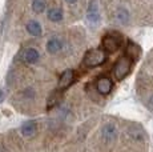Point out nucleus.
I'll return each instance as SVG.
<instances>
[{"instance_id":"10","label":"nucleus","mask_w":153,"mask_h":152,"mask_svg":"<svg viewBox=\"0 0 153 152\" xmlns=\"http://www.w3.org/2000/svg\"><path fill=\"white\" fill-rule=\"evenodd\" d=\"M61 48H63V42L60 39H57V37H53V39L48 40V43H47V51L52 55L57 54Z\"/></svg>"},{"instance_id":"5","label":"nucleus","mask_w":153,"mask_h":152,"mask_svg":"<svg viewBox=\"0 0 153 152\" xmlns=\"http://www.w3.org/2000/svg\"><path fill=\"white\" fill-rule=\"evenodd\" d=\"M101 133H102V139L105 140V143L111 144V143H113L117 137V128L114 124L108 123V124H105L104 127H102Z\"/></svg>"},{"instance_id":"13","label":"nucleus","mask_w":153,"mask_h":152,"mask_svg":"<svg viewBox=\"0 0 153 152\" xmlns=\"http://www.w3.org/2000/svg\"><path fill=\"white\" fill-rule=\"evenodd\" d=\"M36 132V123L35 121H27L22 125V133L24 136H32Z\"/></svg>"},{"instance_id":"14","label":"nucleus","mask_w":153,"mask_h":152,"mask_svg":"<svg viewBox=\"0 0 153 152\" xmlns=\"http://www.w3.org/2000/svg\"><path fill=\"white\" fill-rule=\"evenodd\" d=\"M48 19L51 20V22H55V23L60 22V20L63 19V11L57 7L51 8V10L48 11Z\"/></svg>"},{"instance_id":"8","label":"nucleus","mask_w":153,"mask_h":152,"mask_svg":"<svg viewBox=\"0 0 153 152\" xmlns=\"http://www.w3.org/2000/svg\"><path fill=\"white\" fill-rule=\"evenodd\" d=\"M141 55V48L140 45H137L136 43H128L126 45V49H125V56L129 57L132 61L133 60H137Z\"/></svg>"},{"instance_id":"3","label":"nucleus","mask_w":153,"mask_h":152,"mask_svg":"<svg viewBox=\"0 0 153 152\" xmlns=\"http://www.w3.org/2000/svg\"><path fill=\"white\" fill-rule=\"evenodd\" d=\"M121 45V39H119L114 35H107L102 37V47L108 52H116Z\"/></svg>"},{"instance_id":"16","label":"nucleus","mask_w":153,"mask_h":152,"mask_svg":"<svg viewBox=\"0 0 153 152\" xmlns=\"http://www.w3.org/2000/svg\"><path fill=\"white\" fill-rule=\"evenodd\" d=\"M146 107L149 108V110L153 112V95L152 96H149V99H148V101H146Z\"/></svg>"},{"instance_id":"1","label":"nucleus","mask_w":153,"mask_h":152,"mask_svg":"<svg viewBox=\"0 0 153 152\" xmlns=\"http://www.w3.org/2000/svg\"><path fill=\"white\" fill-rule=\"evenodd\" d=\"M105 60H107V54H105V51L99 48L89 49L84 55V64L87 67H99L104 64Z\"/></svg>"},{"instance_id":"9","label":"nucleus","mask_w":153,"mask_h":152,"mask_svg":"<svg viewBox=\"0 0 153 152\" xmlns=\"http://www.w3.org/2000/svg\"><path fill=\"white\" fill-rule=\"evenodd\" d=\"M39 57H40L39 52H37L35 48L25 49L24 54H23V60H24L25 63H28V64H35L37 60H39Z\"/></svg>"},{"instance_id":"15","label":"nucleus","mask_w":153,"mask_h":152,"mask_svg":"<svg viewBox=\"0 0 153 152\" xmlns=\"http://www.w3.org/2000/svg\"><path fill=\"white\" fill-rule=\"evenodd\" d=\"M45 7H47L45 0H33V3H32V10L36 13H42L45 10Z\"/></svg>"},{"instance_id":"17","label":"nucleus","mask_w":153,"mask_h":152,"mask_svg":"<svg viewBox=\"0 0 153 152\" xmlns=\"http://www.w3.org/2000/svg\"><path fill=\"white\" fill-rule=\"evenodd\" d=\"M4 100V92H3V89H0V103Z\"/></svg>"},{"instance_id":"4","label":"nucleus","mask_w":153,"mask_h":152,"mask_svg":"<svg viewBox=\"0 0 153 152\" xmlns=\"http://www.w3.org/2000/svg\"><path fill=\"white\" fill-rule=\"evenodd\" d=\"M73 80H75V72L72 69H65V71L61 74L60 79H59V89L64 91V89L69 88L72 86Z\"/></svg>"},{"instance_id":"11","label":"nucleus","mask_w":153,"mask_h":152,"mask_svg":"<svg viewBox=\"0 0 153 152\" xmlns=\"http://www.w3.org/2000/svg\"><path fill=\"white\" fill-rule=\"evenodd\" d=\"M27 31L32 36H40V35H42V25H40L36 20H31L27 24Z\"/></svg>"},{"instance_id":"12","label":"nucleus","mask_w":153,"mask_h":152,"mask_svg":"<svg viewBox=\"0 0 153 152\" xmlns=\"http://www.w3.org/2000/svg\"><path fill=\"white\" fill-rule=\"evenodd\" d=\"M116 19L119 20L121 24H128V23H129V12H128V10L124 8V7L117 8V11H116Z\"/></svg>"},{"instance_id":"7","label":"nucleus","mask_w":153,"mask_h":152,"mask_svg":"<svg viewBox=\"0 0 153 152\" xmlns=\"http://www.w3.org/2000/svg\"><path fill=\"white\" fill-rule=\"evenodd\" d=\"M96 88H97L99 93H101V95H108L112 91V88H113V83L108 77H100L97 83H96Z\"/></svg>"},{"instance_id":"18","label":"nucleus","mask_w":153,"mask_h":152,"mask_svg":"<svg viewBox=\"0 0 153 152\" xmlns=\"http://www.w3.org/2000/svg\"><path fill=\"white\" fill-rule=\"evenodd\" d=\"M67 3H69V4H73V3H76L77 1V0H65Z\"/></svg>"},{"instance_id":"2","label":"nucleus","mask_w":153,"mask_h":152,"mask_svg":"<svg viewBox=\"0 0 153 152\" xmlns=\"http://www.w3.org/2000/svg\"><path fill=\"white\" fill-rule=\"evenodd\" d=\"M131 67H132V60L129 57L126 56L120 57L113 67V75L116 77V80L120 81L123 79H125L129 72H131Z\"/></svg>"},{"instance_id":"6","label":"nucleus","mask_w":153,"mask_h":152,"mask_svg":"<svg viewBox=\"0 0 153 152\" xmlns=\"http://www.w3.org/2000/svg\"><path fill=\"white\" fill-rule=\"evenodd\" d=\"M87 19L89 22V24L92 25H97L100 22V12H99V7L96 1H91L89 7L87 11Z\"/></svg>"}]
</instances>
